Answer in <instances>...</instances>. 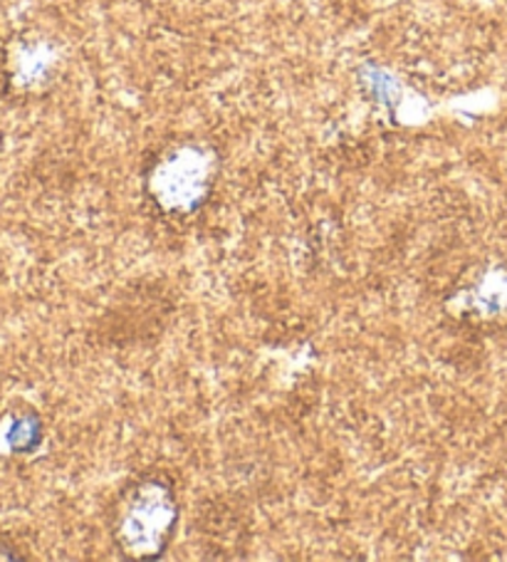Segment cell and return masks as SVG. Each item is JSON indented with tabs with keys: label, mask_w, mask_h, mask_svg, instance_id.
Listing matches in <instances>:
<instances>
[{
	"label": "cell",
	"mask_w": 507,
	"mask_h": 562,
	"mask_svg": "<svg viewBox=\"0 0 507 562\" xmlns=\"http://www.w3.org/2000/svg\"><path fill=\"white\" fill-rule=\"evenodd\" d=\"M179 518L169 481L142 479L122 493L114 508V540L129 558H159Z\"/></svg>",
	"instance_id": "6da1fadb"
}]
</instances>
